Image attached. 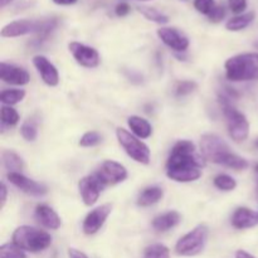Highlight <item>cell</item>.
<instances>
[{
  "instance_id": "6da1fadb",
  "label": "cell",
  "mask_w": 258,
  "mask_h": 258,
  "mask_svg": "<svg viewBox=\"0 0 258 258\" xmlns=\"http://www.w3.org/2000/svg\"><path fill=\"white\" fill-rule=\"evenodd\" d=\"M204 160L197 153L196 145L190 140H179L171 149L166 161V175L178 183H189L202 176Z\"/></svg>"
},
{
  "instance_id": "7a4b0ae2",
  "label": "cell",
  "mask_w": 258,
  "mask_h": 258,
  "mask_svg": "<svg viewBox=\"0 0 258 258\" xmlns=\"http://www.w3.org/2000/svg\"><path fill=\"white\" fill-rule=\"evenodd\" d=\"M224 68L232 82L258 81V53H241L228 58Z\"/></svg>"
},
{
  "instance_id": "3957f363",
  "label": "cell",
  "mask_w": 258,
  "mask_h": 258,
  "mask_svg": "<svg viewBox=\"0 0 258 258\" xmlns=\"http://www.w3.org/2000/svg\"><path fill=\"white\" fill-rule=\"evenodd\" d=\"M13 243L17 244L23 251L42 252L52 244V237L42 229L30 226H20L13 233Z\"/></svg>"
},
{
  "instance_id": "277c9868",
  "label": "cell",
  "mask_w": 258,
  "mask_h": 258,
  "mask_svg": "<svg viewBox=\"0 0 258 258\" xmlns=\"http://www.w3.org/2000/svg\"><path fill=\"white\" fill-rule=\"evenodd\" d=\"M219 102H221L224 117L227 120L229 136L236 143H243L248 138L249 134V122L246 115L237 110L234 106H232L231 98H228L223 93L219 95Z\"/></svg>"
},
{
  "instance_id": "5b68a950",
  "label": "cell",
  "mask_w": 258,
  "mask_h": 258,
  "mask_svg": "<svg viewBox=\"0 0 258 258\" xmlns=\"http://www.w3.org/2000/svg\"><path fill=\"white\" fill-rule=\"evenodd\" d=\"M209 229L206 224H199L189 233L181 237L175 244V252L179 256H197L204 249L208 239Z\"/></svg>"
},
{
  "instance_id": "8992f818",
  "label": "cell",
  "mask_w": 258,
  "mask_h": 258,
  "mask_svg": "<svg viewBox=\"0 0 258 258\" xmlns=\"http://www.w3.org/2000/svg\"><path fill=\"white\" fill-rule=\"evenodd\" d=\"M116 136H117V140L118 143H120V145L122 146L123 150L126 151V154H127L131 159H134L136 163L144 164V165L150 164V149H149V146L146 145L145 143H143L138 136L128 133L127 130H125V128L122 127L116 128Z\"/></svg>"
},
{
  "instance_id": "52a82bcc",
  "label": "cell",
  "mask_w": 258,
  "mask_h": 258,
  "mask_svg": "<svg viewBox=\"0 0 258 258\" xmlns=\"http://www.w3.org/2000/svg\"><path fill=\"white\" fill-rule=\"evenodd\" d=\"M201 149L202 154L207 160H211L212 163L219 164L222 159L231 153L228 144L214 134H206L201 139Z\"/></svg>"
},
{
  "instance_id": "ba28073f",
  "label": "cell",
  "mask_w": 258,
  "mask_h": 258,
  "mask_svg": "<svg viewBox=\"0 0 258 258\" xmlns=\"http://www.w3.org/2000/svg\"><path fill=\"white\" fill-rule=\"evenodd\" d=\"M45 25V19L43 20H30L19 19L10 22L2 29L3 38H17L27 34H38L43 30Z\"/></svg>"
},
{
  "instance_id": "9c48e42d",
  "label": "cell",
  "mask_w": 258,
  "mask_h": 258,
  "mask_svg": "<svg viewBox=\"0 0 258 258\" xmlns=\"http://www.w3.org/2000/svg\"><path fill=\"white\" fill-rule=\"evenodd\" d=\"M93 174L100 179V181L105 186L122 183L127 178V170L125 166L113 160L103 161L98 170Z\"/></svg>"
},
{
  "instance_id": "30bf717a",
  "label": "cell",
  "mask_w": 258,
  "mask_h": 258,
  "mask_svg": "<svg viewBox=\"0 0 258 258\" xmlns=\"http://www.w3.org/2000/svg\"><path fill=\"white\" fill-rule=\"evenodd\" d=\"M68 49L72 53L76 62L82 67L96 68L100 64V54L95 48L88 47V45L82 44L80 42H71L68 44Z\"/></svg>"
},
{
  "instance_id": "8fae6325",
  "label": "cell",
  "mask_w": 258,
  "mask_h": 258,
  "mask_svg": "<svg viewBox=\"0 0 258 258\" xmlns=\"http://www.w3.org/2000/svg\"><path fill=\"white\" fill-rule=\"evenodd\" d=\"M105 188L106 186L101 183L100 179L95 174L85 176L78 183V190H80L81 197H82L83 203L88 207L93 206L98 201V198L101 196V191Z\"/></svg>"
},
{
  "instance_id": "7c38bea8",
  "label": "cell",
  "mask_w": 258,
  "mask_h": 258,
  "mask_svg": "<svg viewBox=\"0 0 258 258\" xmlns=\"http://www.w3.org/2000/svg\"><path fill=\"white\" fill-rule=\"evenodd\" d=\"M111 212H112V206L111 204H103V206L97 207L92 212H90L85 218V221H83V233L87 234V236L97 233L102 228V226L105 224L106 219L108 218Z\"/></svg>"
},
{
  "instance_id": "4fadbf2b",
  "label": "cell",
  "mask_w": 258,
  "mask_h": 258,
  "mask_svg": "<svg viewBox=\"0 0 258 258\" xmlns=\"http://www.w3.org/2000/svg\"><path fill=\"white\" fill-rule=\"evenodd\" d=\"M7 178L13 185H15L18 189L24 191L25 194H29V196L43 197L48 191L47 186L44 184L38 183V181L33 180V179L27 178L22 173H9L7 175Z\"/></svg>"
},
{
  "instance_id": "5bb4252c",
  "label": "cell",
  "mask_w": 258,
  "mask_h": 258,
  "mask_svg": "<svg viewBox=\"0 0 258 258\" xmlns=\"http://www.w3.org/2000/svg\"><path fill=\"white\" fill-rule=\"evenodd\" d=\"M158 37L160 38L164 44H166L175 52H185L189 47L188 37L176 28L161 27L160 29H158Z\"/></svg>"
},
{
  "instance_id": "9a60e30c",
  "label": "cell",
  "mask_w": 258,
  "mask_h": 258,
  "mask_svg": "<svg viewBox=\"0 0 258 258\" xmlns=\"http://www.w3.org/2000/svg\"><path fill=\"white\" fill-rule=\"evenodd\" d=\"M0 80L8 85L24 86L30 81V76L24 68L9 63H0Z\"/></svg>"
},
{
  "instance_id": "2e32d148",
  "label": "cell",
  "mask_w": 258,
  "mask_h": 258,
  "mask_svg": "<svg viewBox=\"0 0 258 258\" xmlns=\"http://www.w3.org/2000/svg\"><path fill=\"white\" fill-rule=\"evenodd\" d=\"M33 64L37 68L38 73L40 75L45 85L55 87L59 83V73H58L57 68L44 55H35L33 58Z\"/></svg>"
},
{
  "instance_id": "e0dca14e",
  "label": "cell",
  "mask_w": 258,
  "mask_h": 258,
  "mask_svg": "<svg viewBox=\"0 0 258 258\" xmlns=\"http://www.w3.org/2000/svg\"><path fill=\"white\" fill-rule=\"evenodd\" d=\"M258 224V213L252 209L241 207L234 211L232 216V226L237 229L253 228Z\"/></svg>"
},
{
  "instance_id": "ac0fdd59",
  "label": "cell",
  "mask_w": 258,
  "mask_h": 258,
  "mask_svg": "<svg viewBox=\"0 0 258 258\" xmlns=\"http://www.w3.org/2000/svg\"><path fill=\"white\" fill-rule=\"evenodd\" d=\"M35 217L39 221L42 226H44L48 229H58L60 227V218L55 211H53L50 207L45 206V204H39L35 208Z\"/></svg>"
},
{
  "instance_id": "d6986e66",
  "label": "cell",
  "mask_w": 258,
  "mask_h": 258,
  "mask_svg": "<svg viewBox=\"0 0 258 258\" xmlns=\"http://www.w3.org/2000/svg\"><path fill=\"white\" fill-rule=\"evenodd\" d=\"M181 221V216L175 211L166 212V213L160 214L153 221V227L158 232H166L169 229L178 226Z\"/></svg>"
},
{
  "instance_id": "ffe728a7",
  "label": "cell",
  "mask_w": 258,
  "mask_h": 258,
  "mask_svg": "<svg viewBox=\"0 0 258 258\" xmlns=\"http://www.w3.org/2000/svg\"><path fill=\"white\" fill-rule=\"evenodd\" d=\"M127 123L134 135L138 136L139 139H148L153 134V127H151L150 122L140 116H130L127 118Z\"/></svg>"
},
{
  "instance_id": "44dd1931",
  "label": "cell",
  "mask_w": 258,
  "mask_h": 258,
  "mask_svg": "<svg viewBox=\"0 0 258 258\" xmlns=\"http://www.w3.org/2000/svg\"><path fill=\"white\" fill-rule=\"evenodd\" d=\"M163 196L164 191L161 188H159V186H149V188H145L139 194L138 206L150 207L153 204L158 203L163 198Z\"/></svg>"
},
{
  "instance_id": "7402d4cb",
  "label": "cell",
  "mask_w": 258,
  "mask_h": 258,
  "mask_svg": "<svg viewBox=\"0 0 258 258\" xmlns=\"http://www.w3.org/2000/svg\"><path fill=\"white\" fill-rule=\"evenodd\" d=\"M254 18H256V13L254 12H248L243 13L241 15H237V17L232 18V19L227 22V30H229V32H239V30L246 29L247 27H249L253 23Z\"/></svg>"
},
{
  "instance_id": "603a6c76",
  "label": "cell",
  "mask_w": 258,
  "mask_h": 258,
  "mask_svg": "<svg viewBox=\"0 0 258 258\" xmlns=\"http://www.w3.org/2000/svg\"><path fill=\"white\" fill-rule=\"evenodd\" d=\"M3 164L9 173H22L24 168L23 159L12 150H4L2 154Z\"/></svg>"
},
{
  "instance_id": "cb8c5ba5",
  "label": "cell",
  "mask_w": 258,
  "mask_h": 258,
  "mask_svg": "<svg viewBox=\"0 0 258 258\" xmlns=\"http://www.w3.org/2000/svg\"><path fill=\"white\" fill-rule=\"evenodd\" d=\"M136 9H138V12L141 13L146 19L150 20V22L156 23V24H168L169 23L168 15L163 14V13L159 12L155 8L141 5V7H138Z\"/></svg>"
},
{
  "instance_id": "d4e9b609",
  "label": "cell",
  "mask_w": 258,
  "mask_h": 258,
  "mask_svg": "<svg viewBox=\"0 0 258 258\" xmlns=\"http://www.w3.org/2000/svg\"><path fill=\"white\" fill-rule=\"evenodd\" d=\"M219 165H224L227 166V168L234 169V170H244V169L248 168V161L244 158H242V156L233 154L231 151V153L227 154V155L222 159Z\"/></svg>"
},
{
  "instance_id": "484cf974",
  "label": "cell",
  "mask_w": 258,
  "mask_h": 258,
  "mask_svg": "<svg viewBox=\"0 0 258 258\" xmlns=\"http://www.w3.org/2000/svg\"><path fill=\"white\" fill-rule=\"evenodd\" d=\"M25 97L24 90H4L0 93V101L4 105L12 106L22 102Z\"/></svg>"
},
{
  "instance_id": "4316f807",
  "label": "cell",
  "mask_w": 258,
  "mask_h": 258,
  "mask_svg": "<svg viewBox=\"0 0 258 258\" xmlns=\"http://www.w3.org/2000/svg\"><path fill=\"white\" fill-rule=\"evenodd\" d=\"M20 134L27 141H34L38 136V121L35 118H28L20 126Z\"/></svg>"
},
{
  "instance_id": "83f0119b",
  "label": "cell",
  "mask_w": 258,
  "mask_h": 258,
  "mask_svg": "<svg viewBox=\"0 0 258 258\" xmlns=\"http://www.w3.org/2000/svg\"><path fill=\"white\" fill-rule=\"evenodd\" d=\"M0 118H2V128L4 130L5 127H12L17 125L19 121V113L10 106H3Z\"/></svg>"
},
{
  "instance_id": "f1b7e54d",
  "label": "cell",
  "mask_w": 258,
  "mask_h": 258,
  "mask_svg": "<svg viewBox=\"0 0 258 258\" xmlns=\"http://www.w3.org/2000/svg\"><path fill=\"white\" fill-rule=\"evenodd\" d=\"M213 183L216 185V188L223 191H232L237 186V181L234 180V178L227 175V174H219V175H217L214 178Z\"/></svg>"
},
{
  "instance_id": "f546056e",
  "label": "cell",
  "mask_w": 258,
  "mask_h": 258,
  "mask_svg": "<svg viewBox=\"0 0 258 258\" xmlns=\"http://www.w3.org/2000/svg\"><path fill=\"white\" fill-rule=\"evenodd\" d=\"M0 258H27V254L17 244L5 243L0 247Z\"/></svg>"
},
{
  "instance_id": "4dcf8cb0",
  "label": "cell",
  "mask_w": 258,
  "mask_h": 258,
  "mask_svg": "<svg viewBox=\"0 0 258 258\" xmlns=\"http://www.w3.org/2000/svg\"><path fill=\"white\" fill-rule=\"evenodd\" d=\"M145 258H170V252L164 244H151L145 249Z\"/></svg>"
},
{
  "instance_id": "1f68e13d",
  "label": "cell",
  "mask_w": 258,
  "mask_h": 258,
  "mask_svg": "<svg viewBox=\"0 0 258 258\" xmlns=\"http://www.w3.org/2000/svg\"><path fill=\"white\" fill-rule=\"evenodd\" d=\"M102 143V135L97 131H88L80 139V146L82 148H93Z\"/></svg>"
},
{
  "instance_id": "d6a6232c",
  "label": "cell",
  "mask_w": 258,
  "mask_h": 258,
  "mask_svg": "<svg viewBox=\"0 0 258 258\" xmlns=\"http://www.w3.org/2000/svg\"><path fill=\"white\" fill-rule=\"evenodd\" d=\"M197 87H198V85L196 82H193V81H181V82H179L176 85L175 95L179 96V97L180 96H186L189 93L194 92L197 90Z\"/></svg>"
},
{
  "instance_id": "836d02e7",
  "label": "cell",
  "mask_w": 258,
  "mask_h": 258,
  "mask_svg": "<svg viewBox=\"0 0 258 258\" xmlns=\"http://www.w3.org/2000/svg\"><path fill=\"white\" fill-rule=\"evenodd\" d=\"M193 4L194 8H196L199 13L207 15V17H208V15L211 14L212 10L216 8V2H214V0H194Z\"/></svg>"
},
{
  "instance_id": "e575fe53",
  "label": "cell",
  "mask_w": 258,
  "mask_h": 258,
  "mask_svg": "<svg viewBox=\"0 0 258 258\" xmlns=\"http://www.w3.org/2000/svg\"><path fill=\"white\" fill-rule=\"evenodd\" d=\"M228 5H229V9L232 10V13L234 14H243L244 10L247 9V0H228Z\"/></svg>"
},
{
  "instance_id": "d590c367",
  "label": "cell",
  "mask_w": 258,
  "mask_h": 258,
  "mask_svg": "<svg viewBox=\"0 0 258 258\" xmlns=\"http://www.w3.org/2000/svg\"><path fill=\"white\" fill-rule=\"evenodd\" d=\"M224 17H226V9H224V7H221V5H216V8L208 15L209 20L212 23L222 22L224 19Z\"/></svg>"
},
{
  "instance_id": "8d00e7d4",
  "label": "cell",
  "mask_w": 258,
  "mask_h": 258,
  "mask_svg": "<svg viewBox=\"0 0 258 258\" xmlns=\"http://www.w3.org/2000/svg\"><path fill=\"white\" fill-rule=\"evenodd\" d=\"M131 8L127 3H118L115 8V14L117 17H126L130 13Z\"/></svg>"
},
{
  "instance_id": "74e56055",
  "label": "cell",
  "mask_w": 258,
  "mask_h": 258,
  "mask_svg": "<svg viewBox=\"0 0 258 258\" xmlns=\"http://www.w3.org/2000/svg\"><path fill=\"white\" fill-rule=\"evenodd\" d=\"M0 194H2V198H0V201H2V206H0V208L3 209L4 208L5 203H7V197H8V189L4 183H2V185H0Z\"/></svg>"
},
{
  "instance_id": "f35d334b",
  "label": "cell",
  "mask_w": 258,
  "mask_h": 258,
  "mask_svg": "<svg viewBox=\"0 0 258 258\" xmlns=\"http://www.w3.org/2000/svg\"><path fill=\"white\" fill-rule=\"evenodd\" d=\"M68 254H70V258H88L87 254L83 253V252L78 251V249L70 248L68 249Z\"/></svg>"
},
{
  "instance_id": "ab89813d",
  "label": "cell",
  "mask_w": 258,
  "mask_h": 258,
  "mask_svg": "<svg viewBox=\"0 0 258 258\" xmlns=\"http://www.w3.org/2000/svg\"><path fill=\"white\" fill-rule=\"evenodd\" d=\"M236 258H256V257L252 256V254L248 253V252L243 251V249H239V251L236 252Z\"/></svg>"
},
{
  "instance_id": "60d3db41",
  "label": "cell",
  "mask_w": 258,
  "mask_h": 258,
  "mask_svg": "<svg viewBox=\"0 0 258 258\" xmlns=\"http://www.w3.org/2000/svg\"><path fill=\"white\" fill-rule=\"evenodd\" d=\"M77 2L78 0H53V3L57 5H73Z\"/></svg>"
},
{
  "instance_id": "b9f144b4",
  "label": "cell",
  "mask_w": 258,
  "mask_h": 258,
  "mask_svg": "<svg viewBox=\"0 0 258 258\" xmlns=\"http://www.w3.org/2000/svg\"><path fill=\"white\" fill-rule=\"evenodd\" d=\"M13 0H0V4H2V7L4 8V7H7L8 4H9V3H12Z\"/></svg>"
},
{
  "instance_id": "7bdbcfd3",
  "label": "cell",
  "mask_w": 258,
  "mask_h": 258,
  "mask_svg": "<svg viewBox=\"0 0 258 258\" xmlns=\"http://www.w3.org/2000/svg\"><path fill=\"white\" fill-rule=\"evenodd\" d=\"M254 146H256V148L258 149V139H257L256 141H254Z\"/></svg>"
},
{
  "instance_id": "ee69618b",
  "label": "cell",
  "mask_w": 258,
  "mask_h": 258,
  "mask_svg": "<svg viewBox=\"0 0 258 258\" xmlns=\"http://www.w3.org/2000/svg\"><path fill=\"white\" fill-rule=\"evenodd\" d=\"M254 170H256V173H258V164H256V166H254Z\"/></svg>"
},
{
  "instance_id": "f6af8a7d",
  "label": "cell",
  "mask_w": 258,
  "mask_h": 258,
  "mask_svg": "<svg viewBox=\"0 0 258 258\" xmlns=\"http://www.w3.org/2000/svg\"><path fill=\"white\" fill-rule=\"evenodd\" d=\"M254 47H256V48H257V49H258V42L256 43V44H254Z\"/></svg>"
},
{
  "instance_id": "bcb514c9",
  "label": "cell",
  "mask_w": 258,
  "mask_h": 258,
  "mask_svg": "<svg viewBox=\"0 0 258 258\" xmlns=\"http://www.w3.org/2000/svg\"><path fill=\"white\" fill-rule=\"evenodd\" d=\"M141 2H151V0H141Z\"/></svg>"
},
{
  "instance_id": "7dc6e473",
  "label": "cell",
  "mask_w": 258,
  "mask_h": 258,
  "mask_svg": "<svg viewBox=\"0 0 258 258\" xmlns=\"http://www.w3.org/2000/svg\"><path fill=\"white\" fill-rule=\"evenodd\" d=\"M183 2H188V0H183Z\"/></svg>"
}]
</instances>
